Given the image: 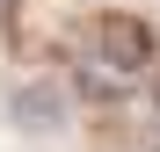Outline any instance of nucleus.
Segmentation results:
<instances>
[{"label":"nucleus","instance_id":"nucleus-1","mask_svg":"<svg viewBox=\"0 0 160 152\" xmlns=\"http://www.w3.org/2000/svg\"><path fill=\"white\" fill-rule=\"evenodd\" d=\"M15 123L22 131H58L66 123V94L58 87H22L15 94Z\"/></svg>","mask_w":160,"mask_h":152},{"label":"nucleus","instance_id":"nucleus-2","mask_svg":"<svg viewBox=\"0 0 160 152\" xmlns=\"http://www.w3.org/2000/svg\"><path fill=\"white\" fill-rule=\"evenodd\" d=\"M153 145H160V131H153Z\"/></svg>","mask_w":160,"mask_h":152}]
</instances>
